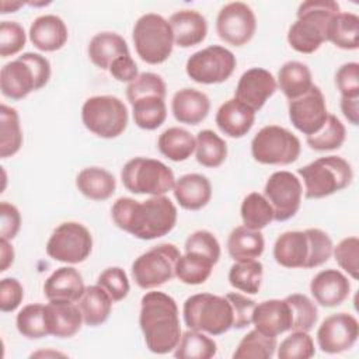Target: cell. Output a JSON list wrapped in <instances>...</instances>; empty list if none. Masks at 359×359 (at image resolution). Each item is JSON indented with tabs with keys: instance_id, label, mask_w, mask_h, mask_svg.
I'll use <instances>...</instances> for the list:
<instances>
[{
	"instance_id": "cell-1",
	"label": "cell",
	"mask_w": 359,
	"mask_h": 359,
	"mask_svg": "<svg viewBox=\"0 0 359 359\" xmlns=\"http://www.w3.org/2000/svg\"><path fill=\"white\" fill-rule=\"evenodd\" d=\"M177 208L165 195L150 196L146 201L118 198L111 216L116 227L140 240H154L168 234L177 223Z\"/></svg>"
},
{
	"instance_id": "cell-2",
	"label": "cell",
	"mask_w": 359,
	"mask_h": 359,
	"mask_svg": "<svg viewBox=\"0 0 359 359\" xmlns=\"http://www.w3.org/2000/svg\"><path fill=\"white\" fill-rule=\"evenodd\" d=\"M139 325L150 352H174L182 334L177 302L164 292H147L140 300Z\"/></svg>"
},
{
	"instance_id": "cell-3",
	"label": "cell",
	"mask_w": 359,
	"mask_h": 359,
	"mask_svg": "<svg viewBox=\"0 0 359 359\" xmlns=\"http://www.w3.org/2000/svg\"><path fill=\"white\" fill-rule=\"evenodd\" d=\"M339 13V4L334 0L303 1L296 14V21L289 27L287 43L299 53H314L327 42L330 20Z\"/></svg>"
},
{
	"instance_id": "cell-4",
	"label": "cell",
	"mask_w": 359,
	"mask_h": 359,
	"mask_svg": "<svg viewBox=\"0 0 359 359\" xmlns=\"http://www.w3.org/2000/svg\"><path fill=\"white\" fill-rule=\"evenodd\" d=\"M49 79V60L41 53L25 52L1 67L0 90L6 98L18 101L45 87Z\"/></svg>"
},
{
	"instance_id": "cell-5",
	"label": "cell",
	"mask_w": 359,
	"mask_h": 359,
	"mask_svg": "<svg viewBox=\"0 0 359 359\" xmlns=\"http://www.w3.org/2000/svg\"><path fill=\"white\" fill-rule=\"evenodd\" d=\"M297 174L304 184L307 199H321L345 189L353 180L351 164L339 156L320 157L300 167Z\"/></svg>"
},
{
	"instance_id": "cell-6",
	"label": "cell",
	"mask_w": 359,
	"mask_h": 359,
	"mask_svg": "<svg viewBox=\"0 0 359 359\" xmlns=\"http://www.w3.org/2000/svg\"><path fill=\"white\" fill-rule=\"evenodd\" d=\"M184 323L189 330L217 337L233 328V310L226 296L196 293L184 302Z\"/></svg>"
},
{
	"instance_id": "cell-7",
	"label": "cell",
	"mask_w": 359,
	"mask_h": 359,
	"mask_svg": "<svg viewBox=\"0 0 359 359\" xmlns=\"http://www.w3.org/2000/svg\"><path fill=\"white\" fill-rule=\"evenodd\" d=\"M137 56L149 65L164 63L172 53L174 38L168 21L156 13L137 18L132 34Z\"/></svg>"
},
{
	"instance_id": "cell-8",
	"label": "cell",
	"mask_w": 359,
	"mask_h": 359,
	"mask_svg": "<svg viewBox=\"0 0 359 359\" xmlns=\"http://www.w3.org/2000/svg\"><path fill=\"white\" fill-rule=\"evenodd\" d=\"M121 180L123 187L137 195L158 196L172 191L175 177L172 170L163 161L147 157H135L122 167Z\"/></svg>"
},
{
	"instance_id": "cell-9",
	"label": "cell",
	"mask_w": 359,
	"mask_h": 359,
	"mask_svg": "<svg viewBox=\"0 0 359 359\" xmlns=\"http://www.w3.org/2000/svg\"><path fill=\"white\" fill-rule=\"evenodd\" d=\"M84 126L98 137L114 139L121 136L129 121L128 108L115 95H94L81 107Z\"/></svg>"
},
{
	"instance_id": "cell-10",
	"label": "cell",
	"mask_w": 359,
	"mask_h": 359,
	"mask_svg": "<svg viewBox=\"0 0 359 359\" xmlns=\"http://www.w3.org/2000/svg\"><path fill=\"white\" fill-rule=\"evenodd\" d=\"M300 151L299 137L278 125L261 128L251 140V154L259 164L287 165L299 158Z\"/></svg>"
},
{
	"instance_id": "cell-11",
	"label": "cell",
	"mask_w": 359,
	"mask_h": 359,
	"mask_svg": "<svg viewBox=\"0 0 359 359\" xmlns=\"http://www.w3.org/2000/svg\"><path fill=\"white\" fill-rule=\"evenodd\" d=\"M181 252L177 245L164 243L139 255L132 264V278L140 289L158 287L175 276Z\"/></svg>"
},
{
	"instance_id": "cell-12",
	"label": "cell",
	"mask_w": 359,
	"mask_h": 359,
	"mask_svg": "<svg viewBox=\"0 0 359 359\" xmlns=\"http://www.w3.org/2000/svg\"><path fill=\"white\" fill-rule=\"evenodd\" d=\"M93 251V236L90 230L77 222L59 224L46 243V254L59 262L80 264Z\"/></svg>"
},
{
	"instance_id": "cell-13",
	"label": "cell",
	"mask_w": 359,
	"mask_h": 359,
	"mask_svg": "<svg viewBox=\"0 0 359 359\" xmlns=\"http://www.w3.org/2000/svg\"><path fill=\"white\" fill-rule=\"evenodd\" d=\"M236 65V56L230 49L220 45H210L188 57L185 72L195 83L219 84L230 79Z\"/></svg>"
},
{
	"instance_id": "cell-14",
	"label": "cell",
	"mask_w": 359,
	"mask_h": 359,
	"mask_svg": "<svg viewBox=\"0 0 359 359\" xmlns=\"http://www.w3.org/2000/svg\"><path fill=\"white\" fill-rule=\"evenodd\" d=\"M264 196L273 210V220L286 222L292 219L302 205V181L290 171H275L266 180Z\"/></svg>"
},
{
	"instance_id": "cell-15",
	"label": "cell",
	"mask_w": 359,
	"mask_h": 359,
	"mask_svg": "<svg viewBox=\"0 0 359 359\" xmlns=\"http://www.w3.org/2000/svg\"><path fill=\"white\" fill-rule=\"evenodd\" d=\"M255 29V14L245 3L231 1L220 8L216 18V32L226 43L243 46L252 39Z\"/></svg>"
},
{
	"instance_id": "cell-16",
	"label": "cell",
	"mask_w": 359,
	"mask_h": 359,
	"mask_svg": "<svg viewBox=\"0 0 359 359\" xmlns=\"http://www.w3.org/2000/svg\"><path fill=\"white\" fill-rule=\"evenodd\" d=\"M318 348L325 353H341L351 349L359 337V323L349 313H335L324 318L317 330Z\"/></svg>"
},
{
	"instance_id": "cell-17",
	"label": "cell",
	"mask_w": 359,
	"mask_h": 359,
	"mask_svg": "<svg viewBox=\"0 0 359 359\" xmlns=\"http://www.w3.org/2000/svg\"><path fill=\"white\" fill-rule=\"evenodd\" d=\"M287 112L292 125L306 136L318 132L328 118L324 94L314 84L306 94L289 101Z\"/></svg>"
},
{
	"instance_id": "cell-18",
	"label": "cell",
	"mask_w": 359,
	"mask_h": 359,
	"mask_svg": "<svg viewBox=\"0 0 359 359\" xmlns=\"http://www.w3.org/2000/svg\"><path fill=\"white\" fill-rule=\"evenodd\" d=\"M278 90L273 74L262 67H251L238 79L234 98L258 112Z\"/></svg>"
},
{
	"instance_id": "cell-19",
	"label": "cell",
	"mask_w": 359,
	"mask_h": 359,
	"mask_svg": "<svg viewBox=\"0 0 359 359\" xmlns=\"http://www.w3.org/2000/svg\"><path fill=\"white\" fill-rule=\"evenodd\" d=\"M310 293L323 307H337L342 304L349 293L351 283L348 276L338 269L320 271L310 282Z\"/></svg>"
},
{
	"instance_id": "cell-20",
	"label": "cell",
	"mask_w": 359,
	"mask_h": 359,
	"mask_svg": "<svg viewBox=\"0 0 359 359\" xmlns=\"http://www.w3.org/2000/svg\"><path fill=\"white\" fill-rule=\"evenodd\" d=\"M254 328L269 337H278L292 328V311L283 299H269L255 304L252 313Z\"/></svg>"
},
{
	"instance_id": "cell-21",
	"label": "cell",
	"mask_w": 359,
	"mask_h": 359,
	"mask_svg": "<svg viewBox=\"0 0 359 359\" xmlns=\"http://www.w3.org/2000/svg\"><path fill=\"white\" fill-rule=\"evenodd\" d=\"M31 43L42 52H55L65 46L69 38V29L65 21L55 14L36 17L29 27Z\"/></svg>"
},
{
	"instance_id": "cell-22",
	"label": "cell",
	"mask_w": 359,
	"mask_h": 359,
	"mask_svg": "<svg viewBox=\"0 0 359 359\" xmlns=\"http://www.w3.org/2000/svg\"><path fill=\"white\" fill-rule=\"evenodd\" d=\"M84 290L83 276L73 266L57 268L43 283V294L48 302L76 303L80 300Z\"/></svg>"
},
{
	"instance_id": "cell-23",
	"label": "cell",
	"mask_w": 359,
	"mask_h": 359,
	"mask_svg": "<svg viewBox=\"0 0 359 359\" xmlns=\"http://www.w3.org/2000/svg\"><path fill=\"white\" fill-rule=\"evenodd\" d=\"M215 122L223 135L240 139L254 126L255 112L237 98H230L219 107Z\"/></svg>"
},
{
	"instance_id": "cell-24",
	"label": "cell",
	"mask_w": 359,
	"mask_h": 359,
	"mask_svg": "<svg viewBox=\"0 0 359 359\" xmlns=\"http://www.w3.org/2000/svg\"><path fill=\"white\" fill-rule=\"evenodd\" d=\"M168 24L172 31L174 45L180 48H191L205 41L208 34L206 18L195 10H180L175 11Z\"/></svg>"
},
{
	"instance_id": "cell-25",
	"label": "cell",
	"mask_w": 359,
	"mask_h": 359,
	"mask_svg": "<svg viewBox=\"0 0 359 359\" xmlns=\"http://www.w3.org/2000/svg\"><path fill=\"white\" fill-rule=\"evenodd\" d=\"M210 111L209 97L195 88H181L171 100V112L180 123L198 125L206 119Z\"/></svg>"
},
{
	"instance_id": "cell-26",
	"label": "cell",
	"mask_w": 359,
	"mask_h": 359,
	"mask_svg": "<svg viewBox=\"0 0 359 359\" xmlns=\"http://www.w3.org/2000/svg\"><path fill=\"white\" fill-rule=\"evenodd\" d=\"M174 198L182 209L199 210L205 208L212 198V184L202 174H185L175 180Z\"/></svg>"
},
{
	"instance_id": "cell-27",
	"label": "cell",
	"mask_w": 359,
	"mask_h": 359,
	"mask_svg": "<svg viewBox=\"0 0 359 359\" xmlns=\"http://www.w3.org/2000/svg\"><path fill=\"white\" fill-rule=\"evenodd\" d=\"M45 313L49 335L56 338H70L76 335L84 323L81 311L76 303L49 302L45 304Z\"/></svg>"
},
{
	"instance_id": "cell-28",
	"label": "cell",
	"mask_w": 359,
	"mask_h": 359,
	"mask_svg": "<svg viewBox=\"0 0 359 359\" xmlns=\"http://www.w3.org/2000/svg\"><path fill=\"white\" fill-rule=\"evenodd\" d=\"M87 52L93 65L101 70H108L115 59L130 55L123 36L111 31L95 34L88 43Z\"/></svg>"
},
{
	"instance_id": "cell-29",
	"label": "cell",
	"mask_w": 359,
	"mask_h": 359,
	"mask_svg": "<svg viewBox=\"0 0 359 359\" xmlns=\"http://www.w3.org/2000/svg\"><path fill=\"white\" fill-rule=\"evenodd\" d=\"M309 244L304 231L292 230L282 233L273 244V258L285 268H304Z\"/></svg>"
},
{
	"instance_id": "cell-30",
	"label": "cell",
	"mask_w": 359,
	"mask_h": 359,
	"mask_svg": "<svg viewBox=\"0 0 359 359\" xmlns=\"http://www.w3.org/2000/svg\"><path fill=\"white\" fill-rule=\"evenodd\" d=\"M77 189L91 201H107L115 189V177L102 167H87L83 168L76 178Z\"/></svg>"
},
{
	"instance_id": "cell-31",
	"label": "cell",
	"mask_w": 359,
	"mask_h": 359,
	"mask_svg": "<svg viewBox=\"0 0 359 359\" xmlns=\"http://www.w3.org/2000/svg\"><path fill=\"white\" fill-rule=\"evenodd\" d=\"M276 86L289 101L296 100L313 87L311 72L307 65L297 60H289L279 69Z\"/></svg>"
},
{
	"instance_id": "cell-32",
	"label": "cell",
	"mask_w": 359,
	"mask_h": 359,
	"mask_svg": "<svg viewBox=\"0 0 359 359\" xmlns=\"http://www.w3.org/2000/svg\"><path fill=\"white\" fill-rule=\"evenodd\" d=\"M265 240L261 230L238 226L231 230L227 238V251L234 261L257 259L262 255Z\"/></svg>"
},
{
	"instance_id": "cell-33",
	"label": "cell",
	"mask_w": 359,
	"mask_h": 359,
	"mask_svg": "<svg viewBox=\"0 0 359 359\" xmlns=\"http://www.w3.org/2000/svg\"><path fill=\"white\" fill-rule=\"evenodd\" d=\"M112 303L109 294L100 285H91L86 287L77 306L81 311L84 324L88 327H98L108 320Z\"/></svg>"
},
{
	"instance_id": "cell-34",
	"label": "cell",
	"mask_w": 359,
	"mask_h": 359,
	"mask_svg": "<svg viewBox=\"0 0 359 359\" xmlns=\"http://www.w3.org/2000/svg\"><path fill=\"white\" fill-rule=\"evenodd\" d=\"M327 41L339 49L359 48V17L353 13H337L328 22Z\"/></svg>"
},
{
	"instance_id": "cell-35",
	"label": "cell",
	"mask_w": 359,
	"mask_h": 359,
	"mask_svg": "<svg viewBox=\"0 0 359 359\" xmlns=\"http://www.w3.org/2000/svg\"><path fill=\"white\" fill-rule=\"evenodd\" d=\"M196 139L184 128L172 126L165 129L157 140L160 153L171 161H185L195 151Z\"/></svg>"
},
{
	"instance_id": "cell-36",
	"label": "cell",
	"mask_w": 359,
	"mask_h": 359,
	"mask_svg": "<svg viewBox=\"0 0 359 359\" xmlns=\"http://www.w3.org/2000/svg\"><path fill=\"white\" fill-rule=\"evenodd\" d=\"M22 146V130L15 108L6 104L0 107V157L7 158L20 151Z\"/></svg>"
},
{
	"instance_id": "cell-37",
	"label": "cell",
	"mask_w": 359,
	"mask_h": 359,
	"mask_svg": "<svg viewBox=\"0 0 359 359\" xmlns=\"http://www.w3.org/2000/svg\"><path fill=\"white\" fill-rule=\"evenodd\" d=\"M195 139V157L201 165L216 168L224 163L227 157V144L216 132L203 129L198 132Z\"/></svg>"
},
{
	"instance_id": "cell-38",
	"label": "cell",
	"mask_w": 359,
	"mask_h": 359,
	"mask_svg": "<svg viewBox=\"0 0 359 359\" xmlns=\"http://www.w3.org/2000/svg\"><path fill=\"white\" fill-rule=\"evenodd\" d=\"M216 352L217 345L208 334L196 330H188L181 334L174 349V356L180 359H210Z\"/></svg>"
},
{
	"instance_id": "cell-39",
	"label": "cell",
	"mask_w": 359,
	"mask_h": 359,
	"mask_svg": "<svg viewBox=\"0 0 359 359\" xmlns=\"http://www.w3.org/2000/svg\"><path fill=\"white\" fill-rule=\"evenodd\" d=\"M132 105L135 123L144 130H154L160 128L167 118L165 98L161 97H143L136 100Z\"/></svg>"
},
{
	"instance_id": "cell-40",
	"label": "cell",
	"mask_w": 359,
	"mask_h": 359,
	"mask_svg": "<svg viewBox=\"0 0 359 359\" xmlns=\"http://www.w3.org/2000/svg\"><path fill=\"white\" fill-rule=\"evenodd\" d=\"M264 275V266L258 259L236 261L229 271L230 285L247 294H257Z\"/></svg>"
},
{
	"instance_id": "cell-41",
	"label": "cell",
	"mask_w": 359,
	"mask_h": 359,
	"mask_svg": "<svg viewBox=\"0 0 359 359\" xmlns=\"http://www.w3.org/2000/svg\"><path fill=\"white\" fill-rule=\"evenodd\" d=\"M213 266L215 264L209 258L195 252H185L177 261L175 278L185 285H202L209 279Z\"/></svg>"
},
{
	"instance_id": "cell-42",
	"label": "cell",
	"mask_w": 359,
	"mask_h": 359,
	"mask_svg": "<svg viewBox=\"0 0 359 359\" xmlns=\"http://www.w3.org/2000/svg\"><path fill=\"white\" fill-rule=\"evenodd\" d=\"M276 337H269L257 328L247 332L233 352L234 359H269L276 351Z\"/></svg>"
},
{
	"instance_id": "cell-43",
	"label": "cell",
	"mask_w": 359,
	"mask_h": 359,
	"mask_svg": "<svg viewBox=\"0 0 359 359\" xmlns=\"http://www.w3.org/2000/svg\"><path fill=\"white\" fill-rule=\"evenodd\" d=\"M243 226L252 230H262L273 220V210L262 194H248L240 208Z\"/></svg>"
},
{
	"instance_id": "cell-44",
	"label": "cell",
	"mask_w": 359,
	"mask_h": 359,
	"mask_svg": "<svg viewBox=\"0 0 359 359\" xmlns=\"http://www.w3.org/2000/svg\"><path fill=\"white\" fill-rule=\"evenodd\" d=\"M18 332L28 339H41L49 335L45 304L32 303L24 306L15 318Z\"/></svg>"
},
{
	"instance_id": "cell-45",
	"label": "cell",
	"mask_w": 359,
	"mask_h": 359,
	"mask_svg": "<svg viewBox=\"0 0 359 359\" xmlns=\"http://www.w3.org/2000/svg\"><path fill=\"white\" fill-rule=\"evenodd\" d=\"M346 137V129L344 123L332 114H328V118L323 128L306 137V143L310 149L316 151H330L337 150L342 146Z\"/></svg>"
},
{
	"instance_id": "cell-46",
	"label": "cell",
	"mask_w": 359,
	"mask_h": 359,
	"mask_svg": "<svg viewBox=\"0 0 359 359\" xmlns=\"http://www.w3.org/2000/svg\"><path fill=\"white\" fill-rule=\"evenodd\" d=\"M292 311V328L290 331L313 330L318 320V310L316 303L302 293H293L285 297Z\"/></svg>"
},
{
	"instance_id": "cell-47",
	"label": "cell",
	"mask_w": 359,
	"mask_h": 359,
	"mask_svg": "<svg viewBox=\"0 0 359 359\" xmlns=\"http://www.w3.org/2000/svg\"><path fill=\"white\" fill-rule=\"evenodd\" d=\"M304 233L309 244V254H307V261L304 268L310 269V268L321 266L332 255V250H334L332 240L324 230L317 227L306 229Z\"/></svg>"
},
{
	"instance_id": "cell-48",
	"label": "cell",
	"mask_w": 359,
	"mask_h": 359,
	"mask_svg": "<svg viewBox=\"0 0 359 359\" xmlns=\"http://www.w3.org/2000/svg\"><path fill=\"white\" fill-rule=\"evenodd\" d=\"M167 94V87L161 76L151 73V72H144L139 73V76L130 81L126 87V98L132 104L139 98L143 97H161L165 98Z\"/></svg>"
},
{
	"instance_id": "cell-49",
	"label": "cell",
	"mask_w": 359,
	"mask_h": 359,
	"mask_svg": "<svg viewBox=\"0 0 359 359\" xmlns=\"http://www.w3.org/2000/svg\"><path fill=\"white\" fill-rule=\"evenodd\" d=\"M276 349L279 359H309L316 353L314 341L306 331H292Z\"/></svg>"
},
{
	"instance_id": "cell-50",
	"label": "cell",
	"mask_w": 359,
	"mask_h": 359,
	"mask_svg": "<svg viewBox=\"0 0 359 359\" xmlns=\"http://www.w3.org/2000/svg\"><path fill=\"white\" fill-rule=\"evenodd\" d=\"M332 255L339 265L352 279L359 278V238L352 236L341 240L332 250Z\"/></svg>"
},
{
	"instance_id": "cell-51",
	"label": "cell",
	"mask_w": 359,
	"mask_h": 359,
	"mask_svg": "<svg viewBox=\"0 0 359 359\" xmlns=\"http://www.w3.org/2000/svg\"><path fill=\"white\" fill-rule=\"evenodd\" d=\"M97 285L109 294L114 303L123 300L130 290L128 275L119 266H109L104 269L97 278Z\"/></svg>"
},
{
	"instance_id": "cell-52",
	"label": "cell",
	"mask_w": 359,
	"mask_h": 359,
	"mask_svg": "<svg viewBox=\"0 0 359 359\" xmlns=\"http://www.w3.org/2000/svg\"><path fill=\"white\" fill-rule=\"evenodd\" d=\"M185 252H195L209 258L215 265L220 258V244L213 233L208 230H196L188 236L184 245Z\"/></svg>"
},
{
	"instance_id": "cell-53",
	"label": "cell",
	"mask_w": 359,
	"mask_h": 359,
	"mask_svg": "<svg viewBox=\"0 0 359 359\" xmlns=\"http://www.w3.org/2000/svg\"><path fill=\"white\" fill-rule=\"evenodd\" d=\"M27 35L17 21H1L0 24V56H14L25 46Z\"/></svg>"
},
{
	"instance_id": "cell-54",
	"label": "cell",
	"mask_w": 359,
	"mask_h": 359,
	"mask_svg": "<svg viewBox=\"0 0 359 359\" xmlns=\"http://www.w3.org/2000/svg\"><path fill=\"white\" fill-rule=\"evenodd\" d=\"M335 84L345 98H359V63H344L335 73Z\"/></svg>"
},
{
	"instance_id": "cell-55",
	"label": "cell",
	"mask_w": 359,
	"mask_h": 359,
	"mask_svg": "<svg viewBox=\"0 0 359 359\" xmlns=\"http://www.w3.org/2000/svg\"><path fill=\"white\" fill-rule=\"evenodd\" d=\"M226 299L229 300L231 310H233V328L241 330L252 323V313L255 309V302L245 294L230 292L226 294Z\"/></svg>"
},
{
	"instance_id": "cell-56",
	"label": "cell",
	"mask_w": 359,
	"mask_h": 359,
	"mask_svg": "<svg viewBox=\"0 0 359 359\" xmlns=\"http://www.w3.org/2000/svg\"><path fill=\"white\" fill-rule=\"evenodd\" d=\"M24 299V287L15 278H4L0 282V310L14 311Z\"/></svg>"
},
{
	"instance_id": "cell-57",
	"label": "cell",
	"mask_w": 359,
	"mask_h": 359,
	"mask_svg": "<svg viewBox=\"0 0 359 359\" xmlns=\"http://www.w3.org/2000/svg\"><path fill=\"white\" fill-rule=\"evenodd\" d=\"M21 227L20 210L6 201L0 203V238L13 240Z\"/></svg>"
},
{
	"instance_id": "cell-58",
	"label": "cell",
	"mask_w": 359,
	"mask_h": 359,
	"mask_svg": "<svg viewBox=\"0 0 359 359\" xmlns=\"http://www.w3.org/2000/svg\"><path fill=\"white\" fill-rule=\"evenodd\" d=\"M108 72L115 80H118L121 83H130L139 76L137 65L132 59L130 55L121 56V57L115 59L112 62V65L109 66Z\"/></svg>"
},
{
	"instance_id": "cell-59",
	"label": "cell",
	"mask_w": 359,
	"mask_h": 359,
	"mask_svg": "<svg viewBox=\"0 0 359 359\" xmlns=\"http://www.w3.org/2000/svg\"><path fill=\"white\" fill-rule=\"evenodd\" d=\"M341 111L351 125L359 123V98L341 97Z\"/></svg>"
},
{
	"instance_id": "cell-60",
	"label": "cell",
	"mask_w": 359,
	"mask_h": 359,
	"mask_svg": "<svg viewBox=\"0 0 359 359\" xmlns=\"http://www.w3.org/2000/svg\"><path fill=\"white\" fill-rule=\"evenodd\" d=\"M14 262V248L10 240L0 238V272L7 271Z\"/></svg>"
},
{
	"instance_id": "cell-61",
	"label": "cell",
	"mask_w": 359,
	"mask_h": 359,
	"mask_svg": "<svg viewBox=\"0 0 359 359\" xmlns=\"http://www.w3.org/2000/svg\"><path fill=\"white\" fill-rule=\"evenodd\" d=\"M22 6H24V3H21V1H15V3H11V4L8 1H3L1 3V14L14 13L15 10H18Z\"/></svg>"
}]
</instances>
